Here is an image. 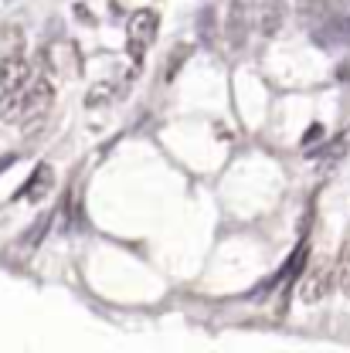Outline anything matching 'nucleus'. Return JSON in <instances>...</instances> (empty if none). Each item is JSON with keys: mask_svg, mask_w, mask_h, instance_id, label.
<instances>
[{"mask_svg": "<svg viewBox=\"0 0 350 353\" xmlns=\"http://www.w3.org/2000/svg\"><path fill=\"white\" fill-rule=\"evenodd\" d=\"M157 31H160V17L153 10H136L126 24V51L130 58L139 65L150 51V44L157 41Z\"/></svg>", "mask_w": 350, "mask_h": 353, "instance_id": "nucleus-1", "label": "nucleus"}, {"mask_svg": "<svg viewBox=\"0 0 350 353\" xmlns=\"http://www.w3.org/2000/svg\"><path fill=\"white\" fill-rule=\"evenodd\" d=\"M31 65H28V58L24 54H3V61H0V88L3 92H14V88H24L31 82Z\"/></svg>", "mask_w": 350, "mask_h": 353, "instance_id": "nucleus-2", "label": "nucleus"}, {"mask_svg": "<svg viewBox=\"0 0 350 353\" xmlns=\"http://www.w3.org/2000/svg\"><path fill=\"white\" fill-rule=\"evenodd\" d=\"M249 34V0H231V10H228V24H224V38L231 48H242Z\"/></svg>", "mask_w": 350, "mask_h": 353, "instance_id": "nucleus-3", "label": "nucleus"}, {"mask_svg": "<svg viewBox=\"0 0 350 353\" xmlns=\"http://www.w3.org/2000/svg\"><path fill=\"white\" fill-rule=\"evenodd\" d=\"M330 285H333V272H330V265H316V268L309 272L307 285H303V303H320V299H327Z\"/></svg>", "mask_w": 350, "mask_h": 353, "instance_id": "nucleus-4", "label": "nucleus"}, {"mask_svg": "<svg viewBox=\"0 0 350 353\" xmlns=\"http://www.w3.org/2000/svg\"><path fill=\"white\" fill-rule=\"evenodd\" d=\"M55 187V170L48 167V163H41L35 174H31V180H28V187L17 194V197H28V201H41L44 194Z\"/></svg>", "mask_w": 350, "mask_h": 353, "instance_id": "nucleus-5", "label": "nucleus"}, {"mask_svg": "<svg viewBox=\"0 0 350 353\" xmlns=\"http://www.w3.org/2000/svg\"><path fill=\"white\" fill-rule=\"evenodd\" d=\"M282 17H286V10H282V0H269V7L262 10V34H265V38L279 34V28H282Z\"/></svg>", "mask_w": 350, "mask_h": 353, "instance_id": "nucleus-6", "label": "nucleus"}, {"mask_svg": "<svg viewBox=\"0 0 350 353\" xmlns=\"http://www.w3.org/2000/svg\"><path fill=\"white\" fill-rule=\"evenodd\" d=\"M337 285H340V292L350 299V248H344L340 265H337Z\"/></svg>", "mask_w": 350, "mask_h": 353, "instance_id": "nucleus-7", "label": "nucleus"}, {"mask_svg": "<svg viewBox=\"0 0 350 353\" xmlns=\"http://www.w3.org/2000/svg\"><path fill=\"white\" fill-rule=\"evenodd\" d=\"M191 51H194L191 44H177V51H174V54H171V61H167V75H164L167 82H171V79H174V75H177V65L191 58Z\"/></svg>", "mask_w": 350, "mask_h": 353, "instance_id": "nucleus-8", "label": "nucleus"}, {"mask_svg": "<svg viewBox=\"0 0 350 353\" xmlns=\"http://www.w3.org/2000/svg\"><path fill=\"white\" fill-rule=\"evenodd\" d=\"M113 95H116V85H113V82H106V85H95L92 92H88V105H106Z\"/></svg>", "mask_w": 350, "mask_h": 353, "instance_id": "nucleus-9", "label": "nucleus"}, {"mask_svg": "<svg viewBox=\"0 0 350 353\" xmlns=\"http://www.w3.org/2000/svg\"><path fill=\"white\" fill-rule=\"evenodd\" d=\"M327 7H330L327 0H300V14L303 17H316V21L327 14Z\"/></svg>", "mask_w": 350, "mask_h": 353, "instance_id": "nucleus-10", "label": "nucleus"}]
</instances>
